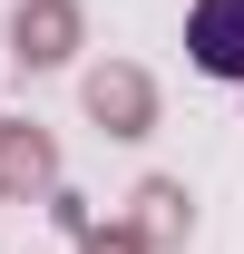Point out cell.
Listing matches in <instances>:
<instances>
[{"label":"cell","instance_id":"obj_1","mask_svg":"<svg viewBox=\"0 0 244 254\" xmlns=\"http://www.w3.org/2000/svg\"><path fill=\"white\" fill-rule=\"evenodd\" d=\"M185 59L205 78H244V0H195L185 20Z\"/></svg>","mask_w":244,"mask_h":254}]
</instances>
